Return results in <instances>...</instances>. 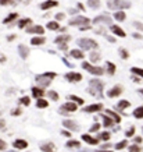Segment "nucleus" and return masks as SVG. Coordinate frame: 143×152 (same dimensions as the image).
Masks as SVG:
<instances>
[{
    "mask_svg": "<svg viewBox=\"0 0 143 152\" xmlns=\"http://www.w3.org/2000/svg\"><path fill=\"white\" fill-rule=\"evenodd\" d=\"M82 67H83V69H86L89 73L96 74V76H101V74H103V69H100V67H94V66H90L89 63H83V64H82Z\"/></svg>",
    "mask_w": 143,
    "mask_h": 152,
    "instance_id": "obj_1",
    "label": "nucleus"
},
{
    "mask_svg": "<svg viewBox=\"0 0 143 152\" xmlns=\"http://www.w3.org/2000/svg\"><path fill=\"white\" fill-rule=\"evenodd\" d=\"M65 78H67L68 81H71V83H76V81H81L82 80V76L78 74V73H69V74L65 76Z\"/></svg>",
    "mask_w": 143,
    "mask_h": 152,
    "instance_id": "obj_2",
    "label": "nucleus"
},
{
    "mask_svg": "<svg viewBox=\"0 0 143 152\" xmlns=\"http://www.w3.org/2000/svg\"><path fill=\"white\" fill-rule=\"evenodd\" d=\"M121 92H122V88H121V87H114V88H111L108 91V96H110V98H115V96H118Z\"/></svg>",
    "mask_w": 143,
    "mask_h": 152,
    "instance_id": "obj_3",
    "label": "nucleus"
},
{
    "mask_svg": "<svg viewBox=\"0 0 143 152\" xmlns=\"http://www.w3.org/2000/svg\"><path fill=\"white\" fill-rule=\"evenodd\" d=\"M28 146V142L24 141V139H17V141H14V148H17V149H24Z\"/></svg>",
    "mask_w": 143,
    "mask_h": 152,
    "instance_id": "obj_4",
    "label": "nucleus"
},
{
    "mask_svg": "<svg viewBox=\"0 0 143 152\" xmlns=\"http://www.w3.org/2000/svg\"><path fill=\"white\" fill-rule=\"evenodd\" d=\"M99 110H101V105H99V103H96V105H90V106H86V108H85V112H87V113L99 112Z\"/></svg>",
    "mask_w": 143,
    "mask_h": 152,
    "instance_id": "obj_5",
    "label": "nucleus"
},
{
    "mask_svg": "<svg viewBox=\"0 0 143 152\" xmlns=\"http://www.w3.org/2000/svg\"><path fill=\"white\" fill-rule=\"evenodd\" d=\"M82 138H83L85 142H87V144H92V145H96V144L99 142V139H97V138H93V137H90V135H87V134L82 135Z\"/></svg>",
    "mask_w": 143,
    "mask_h": 152,
    "instance_id": "obj_6",
    "label": "nucleus"
},
{
    "mask_svg": "<svg viewBox=\"0 0 143 152\" xmlns=\"http://www.w3.org/2000/svg\"><path fill=\"white\" fill-rule=\"evenodd\" d=\"M129 7V3H126V1H121V0H114V3H110V7Z\"/></svg>",
    "mask_w": 143,
    "mask_h": 152,
    "instance_id": "obj_7",
    "label": "nucleus"
},
{
    "mask_svg": "<svg viewBox=\"0 0 143 152\" xmlns=\"http://www.w3.org/2000/svg\"><path fill=\"white\" fill-rule=\"evenodd\" d=\"M111 31L114 32V34H117V35H119V36H125L126 34H125L121 28H119L118 25H111Z\"/></svg>",
    "mask_w": 143,
    "mask_h": 152,
    "instance_id": "obj_8",
    "label": "nucleus"
},
{
    "mask_svg": "<svg viewBox=\"0 0 143 152\" xmlns=\"http://www.w3.org/2000/svg\"><path fill=\"white\" fill-rule=\"evenodd\" d=\"M133 116L136 117V119H143V106H139L133 110Z\"/></svg>",
    "mask_w": 143,
    "mask_h": 152,
    "instance_id": "obj_9",
    "label": "nucleus"
},
{
    "mask_svg": "<svg viewBox=\"0 0 143 152\" xmlns=\"http://www.w3.org/2000/svg\"><path fill=\"white\" fill-rule=\"evenodd\" d=\"M32 94H33V96H36V98H42L44 95V91L40 88H32Z\"/></svg>",
    "mask_w": 143,
    "mask_h": 152,
    "instance_id": "obj_10",
    "label": "nucleus"
},
{
    "mask_svg": "<svg viewBox=\"0 0 143 152\" xmlns=\"http://www.w3.org/2000/svg\"><path fill=\"white\" fill-rule=\"evenodd\" d=\"M57 4H58V3H57V1H54V0H49V1H46V3H43V4H42V8H50V7H54V6H57Z\"/></svg>",
    "mask_w": 143,
    "mask_h": 152,
    "instance_id": "obj_11",
    "label": "nucleus"
},
{
    "mask_svg": "<svg viewBox=\"0 0 143 152\" xmlns=\"http://www.w3.org/2000/svg\"><path fill=\"white\" fill-rule=\"evenodd\" d=\"M43 27H39V25H36V27H33V28H28V32H35V34H43Z\"/></svg>",
    "mask_w": 143,
    "mask_h": 152,
    "instance_id": "obj_12",
    "label": "nucleus"
},
{
    "mask_svg": "<svg viewBox=\"0 0 143 152\" xmlns=\"http://www.w3.org/2000/svg\"><path fill=\"white\" fill-rule=\"evenodd\" d=\"M64 126L69 127V128H72V130H78V126H76V123L72 120H65L64 121Z\"/></svg>",
    "mask_w": 143,
    "mask_h": 152,
    "instance_id": "obj_13",
    "label": "nucleus"
},
{
    "mask_svg": "<svg viewBox=\"0 0 143 152\" xmlns=\"http://www.w3.org/2000/svg\"><path fill=\"white\" fill-rule=\"evenodd\" d=\"M79 45L81 46H93V48H97V43L93 42V41H81Z\"/></svg>",
    "mask_w": 143,
    "mask_h": 152,
    "instance_id": "obj_14",
    "label": "nucleus"
},
{
    "mask_svg": "<svg viewBox=\"0 0 143 152\" xmlns=\"http://www.w3.org/2000/svg\"><path fill=\"white\" fill-rule=\"evenodd\" d=\"M76 108H78V106H76L75 103H65V105H64V109L68 110V112H75Z\"/></svg>",
    "mask_w": 143,
    "mask_h": 152,
    "instance_id": "obj_15",
    "label": "nucleus"
},
{
    "mask_svg": "<svg viewBox=\"0 0 143 152\" xmlns=\"http://www.w3.org/2000/svg\"><path fill=\"white\" fill-rule=\"evenodd\" d=\"M42 151H43V152H54V145H53V144H46V145H42Z\"/></svg>",
    "mask_w": 143,
    "mask_h": 152,
    "instance_id": "obj_16",
    "label": "nucleus"
},
{
    "mask_svg": "<svg viewBox=\"0 0 143 152\" xmlns=\"http://www.w3.org/2000/svg\"><path fill=\"white\" fill-rule=\"evenodd\" d=\"M107 114H110V116H111V119H114L115 123H119V121H121V117H119L117 113H114L112 110H107Z\"/></svg>",
    "mask_w": 143,
    "mask_h": 152,
    "instance_id": "obj_17",
    "label": "nucleus"
},
{
    "mask_svg": "<svg viewBox=\"0 0 143 152\" xmlns=\"http://www.w3.org/2000/svg\"><path fill=\"white\" fill-rule=\"evenodd\" d=\"M81 22L86 24V22H89V20L87 18H76V20H72L69 24H71V25H75V24H81Z\"/></svg>",
    "mask_w": 143,
    "mask_h": 152,
    "instance_id": "obj_18",
    "label": "nucleus"
},
{
    "mask_svg": "<svg viewBox=\"0 0 143 152\" xmlns=\"http://www.w3.org/2000/svg\"><path fill=\"white\" fill-rule=\"evenodd\" d=\"M114 18L117 20V21H124L125 20V13L124 11H117L115 15H114Z\"/></svg>",
    "mask_w": 143,
    "mask_h": 152,
    "instance_id": "obj_19",
    "label": "nucleus"
},
{
    "mask_svg": "<svg viewBox=\"0 0 143 152\" xmlns=\"http://www.w3.org/2000/svg\"><path fill=\"white\" fill-rule=\"evenodd\" d=\"M129 102L128 101H121V102H118V109H121V110H124V109H126V108H129Z\"/></svg>",
    "mask_w": 143,
    "mask_h": 152,
    "instance_id": "obj_20",
    "label": "nucleus"
},
{
    "mask_svg": "<svg viewBox=\"0 0 143 152\" xmlns=\"http://www.w3.org/2000/svg\"><path fill=\"white\" fill-rule=\"evenodd\" d=\"M67 146L68 148H79L81 144H79V141H68L67 142Z\"/></svg>",
    "mask_w": 143,
    "mask_h": 152,
    "instance_id": "obj_21",
    "label": "nucleus"
},
{
    "mask_svg": "<svg viewBox=\"0 0 143 152\" xmlns=\"http://www.w3.org/2000/svg\"><path fill=\"white\" fill-rule=\"evenodd\" d=\"M47 28L54 31V29H58L60 25H58V22H57V21H53V22H49V24H47Z\"/></svg>",
    "mask_w": 143,
    "mask_h": 152,
    "instance_id": "obj_22",
    "label": "nucleus"
},
{
    "mask_svg": "<svg viewBox=\"0 0 143 152\" xmlns=\"http://www.w3.org/2000/svg\"><path fill=\"white\" fill-rule=\"evenodd\" d=\"M36 105H37V108L43 109V108H47V105H49V103H47V101H44V99H39Z\"/></svg>",
    "mask_w": 143,
    "mask_h": 152,
    "instance_id": "obj_23",
    "label": "nucleus"
},
{
    "mask_svg": "<svg viewBox=\"0 0 143 152\" xmlns=\"http://www.w3.org/2000/svg\"><path fill=\"white\" fill-rule=\"evenodd\" d=\"M32 45H42L44 42V38H32Z\"/></svg>",
    "mask_w": 143,
    "mask_h": 152,
    "instance_id": "obj_24",
    "label": "nucleus"
},
{
    "mask_svg": "<svg viewBox=\"0 0 143 152\" xmlns=\"http://www.w3.org/2000/svg\"><path fill=\"white\" fill-rule=\"evenodd\" d=\"M103 120H104V127L112 126V119H108L107 116H103Z\"/></svg>",
    "mask_w": 143,
    "mask_h": 152,
    "instance_id": "obj_25",
    "label": "nucleus"
},
{
    "mask_svg": "<svg viewBox=\"0 0 143 152\" xmlns=\"http://www.w3.org/2000/svg\"><path fill=\"white\" fill-rule=\"evenodd\" d=\"M126 145H128V142H126V139H124V141H121V142H118V144L115 145V149H122V148H125Z\"/></svg>",
    "mask_w": 143,
    "mask_h": 152,
    "instance_id": "obj_26",
    "label": "nucleus"
},
{
    "mask_svg": "<svg viewBox=\"0 0 143 152\" xmlns=\"http://www.w3.org/2000/svg\"><path fill=\"white\" fill-rule=\"evenodd\" d=\"M71 55H72L74 57H76V59H82V57H83V53L79 52V50H72L71 52Z\"/></svg>",
    "mask_w": 143,
    "mask_h": 152,
    "instance_id": "obj_27",
    "label": "nucleus"
},
{
    "mask_svg": "<svg viewBox=\"0 0 143 152\" xmlns=\"http://www.w3.org/2000/svg\"><path fill=\"white\" fill-rule=\"evenodd\" d=\"M110 137H111V135H110V133H107V131H106V133H101V134L99 135V138L103 139V141H107V139H110Z\"/></svg>",
    "mask_w": 143,
    "mask_h": 152,
    "instance_id": "obj_28",
    "label": "nucleus"
},
{
    "mask_svg": "<svg viewBox=\"0 0 143 152\" xmlns=\"http://www.w3.org/2000/svg\"><path fill=\"white\" fill-rule=\"evenodd\" d=\"M69 36H60V38L56 39V43H61V42H68Z\"/></svg>",
    "mask_w": 143,
    "mask_h": 152,
    "instance_id": "obj_29",
    "label": "nucleus"
},
{
    "mask_svg": "<svg viewBox=\"0 0 143 152\" xmlns=\"http://www.w3.org/2000/svg\"><path fill=\"white\" fill-rule=\"evenodd\" d=\"M28 24H31V20L28 18V20H22V21H19V28H24L25 25H28Z\"/></svg>",
    "mask_w": 143,
    "mask_h": 152,
    "instance_id": "obj_30",
    "label": "nucleus"
},
{
    "mask_svg": "<svg viewBox=\"0 0 143 152\" xmlns=\"http://www.w3.org/2000/svg\"><path fill=\"white\" fill-rule=\"evenodd\" d=\"M132 73H135V74H137V76L143 77V70H142V69H137V67H133V69H132Z\"/></svg>",
    "mask_w": 143,
    "mask_h": 152,
    "instance_id": "obj_31",
    "label": "nucleus"
},
{
    "mask_svg": "<svg viewBox=\"0 0 143 152\" xmlns=\"http://www.w3.org/2000/svg\"><path fill=\"white\" fill-rule=\"evenodd\" d=\"M107 67H108V73L110 74H114V71H115V66L112 63H107Z\"/></svg>",
    "mask_w": 143,
    "mask_h": 152,
    "instance_id": "obj_32",
    "label": "nucleus"
},
{
    "mask_svg": "<svg viewBox=\"0 0 143 152\" xmlns=\"http://www.w3.org/2000/svg\"><path fill=\"white\" fill-rule=\"evenodd\" d=\"M47 95H49L50 98H51V99H54V101H57V99H58V95H57V94L54 92V91H50V92L47 94Z\"/></svg>",
    "mask_w": 143,
    "mask_h": 152,
    "instance_id": "obj_33",
    "label": "nucleus"
},
{
    "mask_svg": "<svg viewBox=\"0 0 143 152\" xmlns=\"http://www.w3.org/2000/svg\"><path fill=\"white\" fill-rule=\"evenodd\" d=\"M17 18V14H10V17H7L6 20H4V22H10V21H12V20H15Z\"/></svg>",
    "mask_w": 143,
    "mask_h": 152,
    "instance_id": "obj_34",
    "label": "nucleus"
},
{
    "mask_svg": "<svg viewBox=\"0 0 143 152\" xmlns=\"http://www.w3.org/2000/svg\"><path fill=\"white\" fill-rule=\"evenodd\" d=\"M129 152H140V148L137 145H131L129 146Z\"/></svg>",
    "mask_w": 143,
    "mask_h": 152,
    "instance_id": "obj_35",
    "label": "nucleus"
},
{
    "mask_svg": "<svg viewBox=\"0 0 143 152\" xmlns=\"http://www.w3.org/2000/svg\"><path fill=\"white\" fill-rule=\"evenodd\" d=\"M19 102L28 106V105H29V98H28V96H24V98H21V99H19Z\"/></svg>",
    "mask_w": 143,
    "mask_h": 152,
    "instance_id": "obj_36",
    "label": "nucleus"
},
{
    "mask_svg": "<svg viewBox=\"0 0 143 152\" xmlns=\"http://www.w3.org/2000/svg\"><path fill=\"white\" fill-rule=\"evenodd\" d=\"M69 98H71V99H72V101H75V102H78V103H83V99H81V98H78V96H74V95H71L69 96Z\"/></svg>",
    "mask_w": 143,
    "mask_h": 152,
    "instance_id": "obj_37",
    "label": "nucleus"
},
{
    "mask_svg": "<svg viewBox=\"0 0 143 152\" xmlns=\"http://www.w3.org/2000/svg\"><path fill=\"white\" fill-rule=\"evenodd\" d=\"M19 49H21V56H26L28 55V50H26V48L25 46H19Z\"/></svg>",
    "mask_w": 143,
    "mask_h": 152,
    "instance_id": "obj_38",
    "label": "nucleus"
},
{
    "mask_svg": "<svg viewBox=\"0 0 143 152\" xmlns=\"http://www.w3.org/2000/svg\"><path fill=\"white\" fill-rule=\"evenodd\" d=\"M90 59H92V62H97V60L100 59V56L97 55V53H92V55H90Z\"/></svg>",
    "mask_w": 143,
    "mask_h": 152,
    "instance_id": "obj_39",
    "label": "nucleus"
},
{
    "mask_svg": "<svg viewBox=\"0 0 143 152\" xmlns=\"http://www.w3.org/2000/svg\"><path fill=\"white\" fill-rule=\"evenodd\" d=\"M89 4H92V7L96 8V7L99 6V1H97V0H89Z\"/></svg>",
    "mask_w": 143,
    "mask_h": 152,
    "instance_id": "obj_40",
    "label": "nucleus"
},
{
    "mask_svg": "<svg viewBox=\"0 0 143 152\" xmlns=\"http://www.w3.org/2000/svg\"><path fill=\"white\" fill-rule=\"evenodd\" d=\"M133 133H135V127H132L131 130H128V131H126V137H131V135H133Z\"/></svg>",
    "mask_w": 143,
    "mask_h": 152,
    "instance_id": "obj_41",
    "label": "nucleus"
},
{
    "mask_svg": "<svg viewBox=\"0 0 143 152\" xmlns=\"http://www.w3.org/2000/svg\"><path fill=\"white\" fill-rule=\"evenodd\" d=\"M0 149H6V142L0 139Z\"/></svg>",
    "mask_w": 143,
    "mask_h": 152,
    "instance_id": "obj_42",
    "label": "nucleus"
},
{
    "mask_svg": "<svg viewBox=\"0 0 143 152\" xmlns=\"http://www.w3.org/2000/svg\"><path fill=\"white\" fill-rule=\"evenodd\" d=\"M99 124H97V123H96V124H94L93 127H92V128H90V131H97V130H99Z\"/></svg>",
    "mask_w": 143,
    "mask_h": 152,
    "instance_id": "obj_43",
    "label": "nucleus"
},
{
    "mask_svg": "<svg viewBox=\"0 0 143 152\" xmlns=\"http://www.w3.org/2000/svg\"><path fill=\"white\" fill-rule=\"evenodd\" d=\"M135 25H136L137 29H142L143 31V24H140V22H135Z\"/></svg>",
    "mask_w": 143,
    "mask_h": 152,
    "instance_id": "obj_44",
    "label": "nucleus"
},
{
    "mask_svg": "<svg viewBox=\"0 0 143 152\" xmlns=\"http://www.w3.org/2000/svg\"><path fill=\"white\" fill-rule=\"evenodd\" d=\"M62 18H64V14H61V13L56 15V20H62Z\"/></svg>",
    "mask_w": 143,
    "mask_h": 152,
    "instance_id": "obj_45",
    "label": "nucleus"
},
{
    "mask_svg": "<svg viewBox=\"0 0 143 152\" xmlns=\"http://www.w3.org/2000/svg\"><path fill=\"white\" fill-rule=\"evenodd\" d=\"M121 56L124 57V59H126V57H128V53H126L125 50H121Z\"/></svg>",
    "mask_w": 143,
    "mask_h": 152,
    "instance_id": "obj_46",
    "label": "nucleus"
},
{
    "mask_svg": "<svg viewBox=\"0 0 143 152\" xmlns=\"http://www.w3.org/2000/svg\"><path fill=\"white\" fill-rule=\"evenodd\" d=\"M11 0H0V4H8Z\"/></svg>",
    "mask_w": 143,
    "mask_h": 152,
    "instance_id": "obj_47",
    "label": "nucleus"
},
{
    "mask_svg": "<svg viewBox=\"0 0 143 152\" xmlns=\"http://www.w3.org/2000/svg\"><path fill=\"white\" fill-rule=\"evenodd\" d=\"M62 134H64V135H67V137H69V135H71V133H69V131H62Z\"/></svg>",
    "mask_w": 143,
    "mask_h": 152,
    "instance_id": "obj_48",
    "label": "nucleus"
},
{
    "mask_svg": "<svg viewBox=\"0 0 143 152\" xmlns=\"http://www.w3.org/2000/svg\"><path fill=\"white\" fill-rule=\"evenodd\" d=\"M135 141H136V142H142V138H140V137H136V138H135Z\"/></svg>",
    "mask_w": 143,
    "mask_h": 152,
    "instance_id": "obj_49",
    "label": "nucleus"
},
{
    "mask_svg": "<svg viewBox=\"0 0 143 152\" xmlns=\"http://www.w3.org/2000/svg\"><path fill=\"white\" fill-rule=\"evenodd\" d=\"M3 126H4V121H3V120H0V127L3 128Z\"/></svg>",
    "mask_w": 143,
    "mask_h": 152,
    "instance_id": "obj_50",
    "label": "nucleus"
},
{
    "mask_svg": "<svg viewBox=\"0 0 143 152\" xmlns=\"http://www.w3.org/2000/svg\"><path fill=\"white\" fill-rule=\"evenodd\" d=\"M99 152H112V151H99Z\"/></svg>",
    "mask_w": 143,
    "mask_h": 152,
    "instance_id": "obj_51",
    "label": "nucleus"
},
{
    "mask_svg": "<svg viewBox=\"0 0 143 152\" xmlns=\"http://www.w3.org/2000/svg\"><path fill=\"white\" fill-rule=\"evenodd\" d=\"M140 94H143V89H140Z\"/></svg>",
    "mask_w": 143,
    "mask_h": 152,
    "instance_id": "obj_52",
    "label": "nucleus"
}]
</instances>
